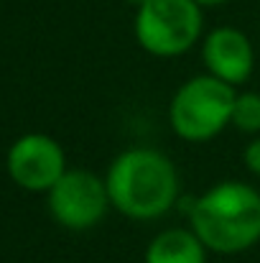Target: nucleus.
I'll return each instance as SVG.
<instances>
[{"label":"nucleus","mask_w":260,"mask_h":263,"mask_svg":"<svg viewBox=\"0 0 260 263\" xmlns=\"http://www.w3.org/2000/svg\"><path fill=\"white\" fill-rule=\"evenodd\" d=\"M110 204L130 220L164 217L178 199V172L156 148H128L117 154L105 174Z\"/></svg>","instance_id":"nucleus-1"},{"label":"nucleus","mask_w":260,"mask_h":263,"mask_svg":"<svg viewBox=\"0 0 260 263\" xmlns=\"http://www.w3.org/2000/svg\"><path fill=\"white\" fill-rule=\"evenodd\" d=\"M189 220L207 251L243 253L260 240V192L245 181H219L194 199Z\"/></svg>","instance_id":"nucleus-2"},{"label":"nucleus","mask_w":260,"mask_h":263,"mask_svg":"<svg viewBox=\"0 0 260 263\" xmlns=\"http://www.w3.org/2000/svg\"><path fill=\"white\" fill-rule=\"evenodd\" d=\"M235 87L212 77L196 74L173 92L169 105V123L173 133L189 143L217 138L232 120Z\"/></svg>","instance_id":"nucleus-3"},{"label":"nucleus","mask_w":260,"mask_h":263,"mask_svg":"<svg viewBox=\"0 0 260 263\" xmlns=\"http://www.w3.org/2000/svg\"><path fill=\"white\" fill-rule=\"evenodd\" d=\"M202 10L194 0H148L135 10V41L151 57H181L202 39Z\"/></svg>","instance_id":"nucleus-4"},{"label":"nucleus","mask_w":260,"mask_h":263,"mask_svg":"<svg viewBox=\"0 0 260 263\" xmlns=\"http://www.w3.org/2000/svg\"><path fill=\"white\" fill-rule=\"evenodd\" d=\"M110 194L105 179L87 169H67L64 176L49 189L51 217L69 230H89L107 215Z\"/></svg>","instance_id":"nucleus-5"},{"label":"nucleus","mask_w":260,"mask_h":263,"mask_svg":"<svg viewBox=\"0 0 260 263\" xmlns=\"http://www.w3.org/2000/svg\"><path fill=\"white\" fill-rule=\"evenodd\" d=\"M67 172L64 148L44 133L21 136L8 151V174L28 192H49Z\"/></svg>","instance_id":"nucleus-6"},{"label":"nucleus","mask_w":260,"mask_h":263,"mask_svg":"<svg viewBox=\"0 0 260 263\" xmlns=\"http://www.w3.org/2000/svg\"><path fill=\"white\" fill-rule=\"evenodd\" d=\"M202 59L207 74L237 87L245 85L255 69V51L250 39L235 26H219L202 41Z\"/></svg>","instance_id":"nucleus-7"},{"label":"nucleus","mask_w":260,"mask_h":263,"mask_svg":"<svg viewBox=\"0 0 260 263\" xmlns=\"http://www.w3.org/2000/svg\"><path fill=\"white\" fill-rule=\"evenodd\" d=\"M146 263H207V246L191 228H169L148 243Z\"/></svg>","instance_id":"nucleus-8"},{"label":"nucleus","mask_w":260,"mask_h":263,"mask_svg":"<svg viewBox=\"0 0 260 263\" xmlns=\"http://www.w3.org/2000/svg\"><path fill=\"white\" fill-rule=\"evenodd\" d=\"M230 125H235L240 133H260V95L258 92L235 95Z\"/></svg>","instance_id":"nucleus-9"},{"label":"nucleus","mask_w":260,"mask_h":263,"mask_svg":"<svg viewBox=\"0 0 260 263\" xmlns=\"http://www.w3.org/2000/svg\"><path fill=\"white\" fill-rule=\"evenodd\" d=\"M243 164L250 174L260 176V138H253L243 151Z\"/></svg>","instance_id":"nucleus-10"},{"label":"nucleus","mask_w":260,"mask_h":263,"mask_svg":"<svg viewBox=\"0 0 260 263\" xmlns=\"http://www.w3.org/2000/svg\"><path fill=\"white\" fill-rule=\"evenodd\" d=\"M196 5H202V8H217V5H225V3H230V0H194Z\"/></svg>","instance_id":"nucleus-11"},{"label":"nucleus","mask_w":260,"mask_h":263,"mask_svg":"<svg viewBox=\"0 0 260 263\" xmlns=\"http://www.w3.org/2000/svg\"><path fill=\"white\" fill-rule=\"evenodd\" d=\"M125 3H128V5H133V8L138 10V8H141V5H146L148 0H125Z\"/></svg>","instance_id":"nucleus-12"}]
</instances>
